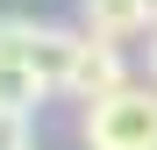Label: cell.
Instances as JSON below:
<instances>
[{
	"label": "cell",
	"mask_w": 157,
	"mask_h": 150,
	"mask_svg": "<svg viewBox=\"0 0 157 150\" xmlns=\"http://www.w3.org/2000/svg\"><path fill=\"white\" fill-rule=\"evenodd\" d=\"M78 143L86 150H157V86L128 79L121 93L93 100L86 121H78Z\"/></svg>",
	"instance_id": "1"
},
{
	"label": "cell",
	"mask_w": 157,
	"mask_h": 150,
	"mask_svg": "<svg viewBox=\"0 0 157 150\" xmlns=\"http://www.w3.org/2000/svg\"><path fill=\"white\" fill-rule=\"evenodd\" d=\"M21 64L43 93H64L71 86V64H78V29H57V21H36L29 43H21Z\"/></svg>",
	"instance_id": "2"
},
{
	"label": "cell",
	"mask_w": 157,
	"mask_h": 150,
	"mask_svg": "<svg viewBox=\"0 0 157 150\" xmlns=\"http://www.w3.org/2000/svg\"><path fill=\"white\" fill-rule=\"evenodd\" d=\"M121 86H128V64H121V50L78 29V64H71V86H64V93L93 107V100H107V93H121Z\"/></svg>",
	"instance_id": "3"
},
{
	"label": "cell",
	"mask_w": 157,
	"mask_h": 150,
	"mask_svg": "<svg viewBox=\"0 0 157 150\" xmlns=\"http://www.w3.org/2000/svg\"><path fill=\"white\" fill-rule=\"evenodd\" d=\"M78 29L121 50L128 36H143V29H150V14H143V0H78Z\"/></svg>",
	"instance_id": "4"
},
{
	"label": "cell",
	"mask_w": 157,
	"mask_h": 150,
	"mask_svg": "<svg viewBox=\"0 0 157 150\" xmlns=\"http://www.w3.org/2000/svg\"><path fill=\"white\" fill-rule=\"evenodd\" d=\"M0 150H36L29 143V114H7L0 107Z\"/></svg>",
	"instance_id": "5"
},
{
	"label": "cell",
	"mask_w": 157,
	"mask_h": 150,
	"mask_svg": "<svg viewBox=\"0 0 157 150\" xmlns=\"http://www.w3.org/2000/svg\"><path fill=\"white\" fill-rule=\"evenodd\" d=\"M150 86H157V29H150Z\"/></svg>",
	"instance_id": "6"
},
{
	"label": "cell",
	"mask_w": 157,
	"mask_h": 150,
	"mask_svg": "<svg viewBox=\"0 0 157 150\" xmlns=\"http://www.w3.org/2000/svg\"><path fill=\"white\" fill-rule=\"evenodd\" d=\"M143 14H150V29H157V0H143Z\"/></svg>",
	"instance_id": "7"
}]
</instances>
